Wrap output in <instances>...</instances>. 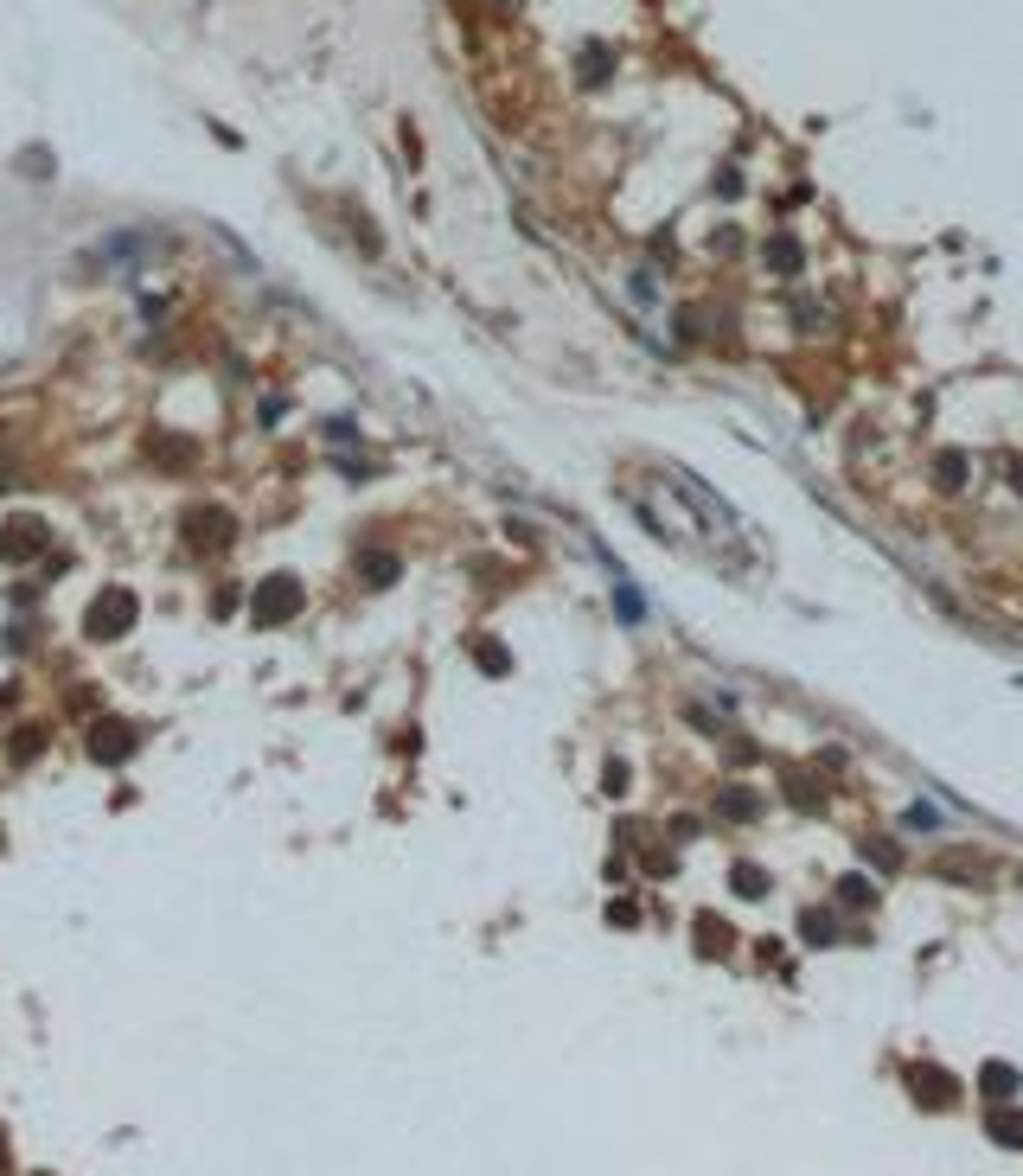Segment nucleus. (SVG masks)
Wrapping results in <instances>:
<instances>
[{"instance_id":"1a4fd4ad","label":"nucleus","mask_w":1023,"mask_h":1176,"mask_svg":"<svg viewBox=\"0 0 1023 1176\" xmlns=\"http://www.w3.org/2000/svg\"><path fill=\"white\" fill-rule=\"evenodd\" d=\"M736 889H742V896H762V889H767V877L755 870V863H742V870H736Z\"/></svg>"},{"instance_id":"39448f33","label":"nucleus","mask_w":1023,"mask_h":1176,"mask_svg":"<svg viewBox=\"0 0 1023 1176\" xmlns=\"http://www.w3.org/2000/svg\"><path fill=\"white\" fill-rule=\"evenodd\" d=\"M979 1087H985V1093H992V1106H998V1100H1004V1093H1017V1074H1011V1068H1004V1062H992V1068H985V1074H979Z\"/></svg>"},{"instance_id":"f03ea898","label":"nucleus","mask_w":1023,"mask_h":1176,"mask_svg":"<svg viewBox=\"0 0 1023 1176\" xmlns=\"http://www.w3.org/2000/svg\"><path fill=\"white\" fill-rule=\"evenodd\" d=\"M122 621H135V601H128V595H109L103 608L90 614V633H103V640H109V633H115Z\"/></svg>"},{"instance_id":"9d476101","label":"nucleus","mask_w":1023,"mask_h":1176,"mask_svg":"<svg viewBox=\"0 0 1023 1176\" xmlns=\"http://www.w3.org/2000/svg\"><path fill=\"white\" fill-rule=\"evenodd\" d=\"M365 576H371V582H390V576H397V556H365Z\"/></svg>"},{"instance_id":"0eeeda50","label":"nucleus","mask_w":1023,"mask_h":1176,"mask_svg":"<svg viewBox=\"0 0 1023 1176\" xmlns=\"http://www.w3.org/2000/svg\"><path fill=\"white\" fill-rule=\"evenodd\" d=\"M723 813L729 818H755V813H762V799H748L742 787H723Z\"/></svg>"},{"instance_id":"f257e3e1","label":"nucleus","mask_w":1023,"mask_h":1176,"mask_svg":"<svg viewBox=\"0 0 1023 1176\" xmlns=\"http://www.w3.org/2000/svg\"><path fill=\"white\" fill-rule=\"evenodd\" d=\"M985 1132L998 1138V1145H1011V1151H1023V1112H1017V1106H1004V1100H998V1106L985 1112Z\"/></svg>"},{"instance_id":"9b49d317","label":"nucleus","mask_w":1023,"mask_h":1176,"mask_svg":"<svg viewBox=\"0 0 1023 1176\" xmlns=\"http://www.w3.org/2000/svg\"><path fill=\"white\" fill-rule=\"evenodd\" d=\"M767 257H774V269H793V262H800V250H793V243H774Z\"/></svg>"},{"instance_id":"7ed1b4c3","label":"nucleus","mask_w":1023,"mask_h":1176,"mask_svg":"<svg viewBox=\"0 0 1023 1176\" xmlns=\"http://www.w3.org/2000/svg\"><path fill=\"white\" fill-rule=\"evenodd\" d=\"M915 1093H928V1106H953V1074H940V1068H915Z\"/></svg>"},{"instance_id":"6e6552de","label":"nucleus","mask_w":1023,"mask_h":1176,"mask_svg":"<svg viewBox=\"0 0 1023 1176\" xmlns=\"http://www.w3.org/2000/svg\"><path fill=\"white\" fill-rule=\"evenodd\" d=\"M800 934H806L812 946H825V940H831V915H819V908H812V915H800Z\"/></svg>"},{"instance_id":"20e7f679","label":"nucleus","mask_w":1023,"mask_h":1176,"mask_svg":"<svg viewBox=\"0 0 1023 1176\" xmlns=\"http://www.w3.org/2000/svg\"><path fill=\"white\" fill-rule=\"evenodd\" d=\"M934 480H940L947 492H959V486H966V454H959V448H947V454L934 461Z\"/></svg>"},{"instance_id":"423d86ee","label":"nucleus","mask_w":1023,"mask_h":1176,"mask_svg":"<svg viewBox=\"0 0 1023 1176\" xmlns=\"http://www.w3.org/2000/svg\"><path fill=\"white\" fill-rule=\"evenodd\" d=\"M870 896H876V889H870L864 877H845V882H838V901H845V908H870Z\"/></svg>"}]
</instances>
